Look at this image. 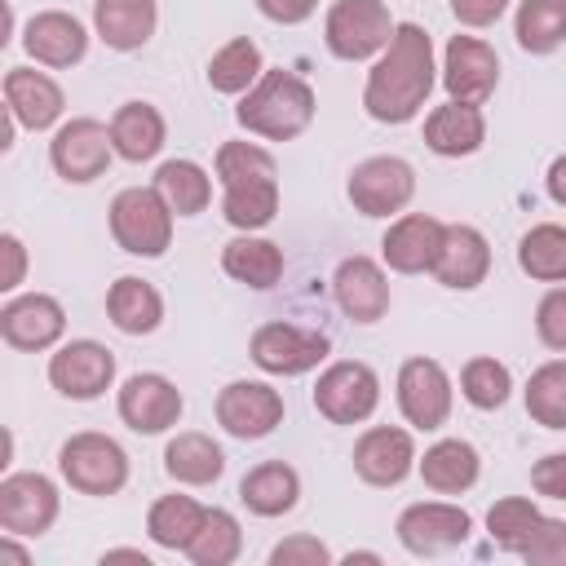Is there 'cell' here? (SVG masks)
<instances>
[{
  "instance_id": "1",
  "label": "cell",
  "mask_w": 566,
  "mask_h": 566,
  "mask_svg": "<svg viewBox=\"0 0 566 566\" xmlns=\"http://www.w3.org/2000/svg\"><path fill=\"white\" fill-rule=\"evenodd\" d=\"M433 93V44L424 27L398 22L380 62L367 71L363 106L380 124H407Z\"/></svg>"
},
{
  "instance_id": "2",
  "label": "cell",
  "mask_w": 566,
  "mask_h": 566,
  "mask_svg": "<svg viewBox=\"0 0 566 566\" xmlns=\"http://www.w3.org/2000/svg\"><path fill=\"white\" fill-rule=\"evenodd\" d=\"M239 124L270 142H292L314 119V88L296 71H265L239 102Z\"/></svg>"
},
{
  "instance_id": "3",
  "label": "cell",
  "mask_w": 566,
  "mask_h": 566,
  "mask_svg": "<svg viewBox=\"0 0 566 566\" xmlns=\"http://www.w3.org/2000/svg\"><path fill=\"white\" fill-rule=\"evenodd\" d=\"M172 217L155 186H128L111 199V234L133 256H159L172 243Z\"/></svg>"
},
{
  "instance_id": "4",
  "label": "cell",
  "mask_w": 566,
  "mask_h": 566,
  "mask_svg": "<svg viewBox=\"0 0 566 566\" xmlns=\"http://www.w3.org/2000/svg\"><path fill=\"white\" fill-rule=\"evenodd\" d=\"M57 469H62V478L80 495H115L128 482V455L106 433H75V438H66L62 451H57Z\"/></svg>"
},
{
  "instance_id": "5",
  "label": "cell",
  "mask_w": 566,
  "mask_h": 566,
  "mask_svg": "<svg viewBox=\"0 0 566 566\" xmlns=\"http://www.w3.org/2000/svg\"><path fill=\"white\" fill-rule=\"evenodd\" d=\"M394 35V18L385 0H336L323 22V40L340 62H363L380 53Z\"/></svg>"
},
{
  "instance_id": "6",
  "label": "cell",
  "mask_w": 566,
  "mask_h": 566,
  "mask_svg": "<svg viewBox=\"0 0 566 566\" xmlns=\"http://www.w3.org/2000/svg\"><path fill=\"white\" fill-rule=\"evenodd\" d=\"M416 195V172L398 155H371L349 172V203L363 217H389L402 212Z\"/></svg>"
},
{
  "instance_id": "7",
  "label": "cell",
  "mask_w": 566,
  "mask_h": 566,
  "mask_svg": "<svg viewBox=\"0 0 566 566\" xmlns=\"http://www.w3.org/2000/svg\"><path fill=\"white\" fill-rule=\"evenodd\" d=\"M380 402V380L367 363H332L314 385V407L332 424H363Z\"/></svg>"
},
{
  "instance_id": "8",
  "label": "cell",
  "mask_w": 566,
  "mask_h": 566,
  "mask_svg": "<svg viewBox=\"0 0 566 566\" xmlns=\"http://www.w3.org/2000/svg\"><path fill=\"white\" fill-rule=\"evenodd\" d=\"M252 363L270 376H301L327 358V336L296 323H261L252 332Z\"/></svg>"
},
{
  "instance_id": "9",
  "label": "cell",
  "mask_w": 566,
  "mask_h": 566,
  "mask_svg": "<svg viewBox=\"0 0 566 566\" xmlns=\"http://www.w3.org/2000/svg\"><path fill=\"white\" fill-rule=\"evenodd\" d=\"M283 420V398L265 380H230L217 394V424L243 442L274 433Z\"/></svg>"
},
{
  "instance_id": "10",
  "label": "cell",
  "mask_w": 566,
  "mask_h": 566,
  "mask_svg": "<svg viewBox=\"0 0 566 566\" xmlns=\"http://www.w3.org/2000/svg\"><path fill=\"white\" fill-rule=\"evenodd\" d=\"M115 380V354L97 340H66L53 358H49V385L62 398L88 402L97 394H106Z\"/></svg>"
},
{
  "instance_id": "11",
  "label": "cell",
  "mask_w": 566,
  "mask_h": 566,
  "mask_svg": "<svg viewBox=\"0 0 566 566\" xmlns=\"http://www.w3.org/2000/svg\"><path fill=\"white\" fill-rule=\"evenodd\" d=\"M111 150H115L111 128L97 124V119H71L49 142V159H53V172L62 181H93V177H102L106 164H111Z\"/></svg>"
},
{
  "instance_id": "12",
  "label": "cell",
  "mask_w": 566,
  "mask_h": 566,
  "mask_svg": "<svg viewBox=\"0 0 566 566\" xmlns=\"http://www.w3.org/2000/svg\"><path fill=\"white\" fill-rule=\"evenodd\" d=\"M442 84H447L451 102L482 106L495 93V84H500V57H495V49L482 44L478 35H451L447 62H442Z\"/></svg>"
},
{
  "instance_id": "13",
  "label": "cell",
  "mask_w": 566,
  "mask_h": 566,
  "mask_svg": "<svg viewBox=\"0 0 566 566\" xmlns=\"http://www.w3.org/2000/svg\"><path fill=\"white\" fill-rule=\"evenodd\" d=\"M398 407L416 429H442L451 416V376L433 358H407L398 371Z\"/></svg>"
},
{
  "instance_id": "14",
  "label": "cell",
  "mask_w": 566,
  "mask_h": 566,
  "mask_svg": "<svg viewBox=\"0 0 566 566\" xmlns=\"http://www.w3.org/2000/svg\"><path fill=\"white\" fill-rule=\"evenodd\" d=\"M469 526H473L469 513L460 504H442V500L411 504V509L398 513V539L416 557H433V553H447V548L464 544Z\"/></svg>"
},
{
  "instance_id": "15",
  "label": "cell",
  "mask_w": 566,
  "mask_h": 566,
  "mask_svg": "<svg viewBox=\"0 0 566 566\" xmlns=\"http://www.w3.org/2000/svg\"><path fill=\"white\" fill-rule=\"evenodd\" d=\"M119 420L137 433H164L181 416V389L159 371H137L119 389Z\"/></svg>"
},
{
  "instance_id": "16",
  "label": "cell",
  "mask_w": 566,
  "mask_h": 566,
  "mask_svg": "<svg viewBox=\"0 0 566 566\" xmlns=\"http://www.w3.org/2000/svg\"><path fill=\"white\" fill-rule=\"evenodd\" d=\"M57 517V486L44 473H9L0 482V526L9 535H44Z\"/></svg>"
},
{
  "instance_id": "17",
  "label": "cell",
  "mask_w": 566,
  "mask_h": 566,
  "mask_svg": "<svg viewBox=\"0 0 566 566\" xmlns=\"http://www.w3.org/2000/svg\"><path fill=\"white\" fill-rule=\"evenodd\" d=\"M416 469V442L407 429L376 424L354 442V473L371 486H398Z\"/></svg>"
},
{
  "instance_id": "18",
  "label": "cell",
  "mask_w": 566,
  "mask_h": 566,
  "mask_svg": "<svg viewBox=\"0 0 566 566\" xmlns=\"http://www.w3.org/2000/svg\"><path fill=\"white\" fill-rule=\"evenodd\" d=\"M66 332V314L53 296L44 292H27V296H13L4 310H0V336L13 345V349H49L57 336Z\"/></svg>"
},
{
  "instance_id": "19",
  "label": "cell",
  "mask_w": 566,
  "mask_h": 566,
  "mask_svg": "<svg viewBox=\"0 0 566 566\" xmlns=\"http://www.w3.org/2000/svg\"><path fill=\"white\" fill-rule=\"evenodd\" d=\"M442 221L429 217V212H407L398 217L389 230H385V265L398 270V274H420V270H433L438 261V248H442Z\"/></svg>"
},
{
  "instance_id": "20",
  "label": "cell",
  "mask_w": 566,
  "mask_h": 566,
  "mask_svg": "<svg viewBox=\"0 0 566 566\" xmlns=\"http://www.w3.org/2000/svg\"><path fill=\"white\" fill-rule=\"evenodd\" d=\"M332 292H336V305L345 310V318H354V323H376V318H385V310H389L385 270H380L371 256H345V261L336 265Z\"/></svg>"
},
{
  "instance_id": "21",
  "label": "cell",
  "mask_w": 566,
  "mask_h": 566,
  "mask_svg": "<svg viewBox=\"0 0 566 566\" xmlns=\"http://www.w3.org/2000/svg\"><path fill=\"white\" fill-rule=\"evenodd\" d=\"M491 270V248H486V234L473 230V226H447L442 230V248H438V261H433V279L442 287H455V292H469L486 279Z\"/></svg>"
},
{
  "instance_id": "22",
  "label": "cell",
  "mask_w": 566,
  "mask_h": 566,
  "mask_svg": "<svg viewBox=\"0 0 566 566\" xmlns=\"http://www.w3.org/2000/svg\"><path fill=\"white\" fill-rule=\"evenodd\" d=\"M22 44L44 66H75L88 53V31L80 27V18L62 13V9H49V13H35L27 22Z\"/></svg>"
},
{
  "instance_id": "23",
  "label": "cell",
  "mask_w": 566,
  "mask_h": 566,
  "mask_svg": "<svg viewBox=\"0 0 566 566\" xmlns=\"http://www.w3.org/2000/svg\"><path fill=\"white\" fill-rule=\"evenodd\" d=\"M4 106L18 115V124H27V128L40 133V128H49L62 115L66 97H62L57 80H49L44 71L9 66V75H4Z\"/></svg>"
},
{
  "instance_id": "24",
  "label": "cell",
  "mask_w": 566,
  "mask_h": 566,
  "mask_svg": "<svg viewBox=\"0 0 566 566\" xmlns=\"http://www.w3.org/2000/svg\"><path fill=\"white\" fill-rule=\"evenodd\" d=\"M239 500H243L256 517H283V513H292L296 500H301V478H296L292 464L265 460V464H256V469L243 473Z\"/></svg>"
},
{
  "instance_id": "25",
  "label": "cell",
  "mask_w": 566,
  "mask_h": 566,
  "mask_svg": "<svg viewBox=\"0 0 566 566\" xmlns=\"http://www.w3.org/2000/svg\"><path fill=\"white\" fill-rule=\"evenodd\" d=\"M486 137V124H482V111L478 106H464V102H447V106H433L429 119H424V142L433 155H447V159H460V155H473Z\"/></svg>"
},
{
  "instance_id": "26",
  "label": "cell",
  "mask_w": 566,
  "mask_h": 566,
  "mask_svg": "<svg viewBox=\"0 0 566 566\" xmlns=\"http://www.w3.org/2000/svg\"><path fill=\"white\" fill-rule=\"evenodd\" d=\"M155 0H97L93 4V27L106 40V49H142L155 35Z\"/></svg>"
},
{
  "instance_id": "27",
  "label": "cell",
  "mask_w": 566,
  "mask_h": 566,
  "mask_svg": "<svg viewBox=\"0 0 566 566\" xmlns=\"http://www.w3.org/2000/svg\"><path fill=\"white\" fill-rule=\"evenodd\" d=\"M478 469H482V460H478L473 442H464V438H442V442H433V447L424 451V460H420V478H424V486L438 491V495H460V491H469V486L478 482Z\"/></svg>"
},
{
  "instance_id": "28",
  "label": "cell",
  "mask_w": 566,
  "mask_h": 566,
  "mask_svg": "<svg viewBox=\"0 0 566 566\" xmlns=\"http://www.w3.org/2000/svg\"><path fill=\"white\" fill-rule=\"evenodd\" d=\"M111 142H115V155L128 164L155 159L164 146V115L150 102H124L111 119Z\"/></svg>"
},
{
  "instance_id": "29",
  "label": "cell",
  "mask_w": 566,
  "mask_h": 566,
  "mask_svg": "<svg viewBox=\"0 0 566 566\" xmlns=\"http://www.w3.org/2000/svg\"><path fill=\"white\" fill-rule=\"evenodd\" d=\"M106 314H111V323H115L119 332H128V336H146V332L159 327V318H164V301H159V292H155L146 279L124 274V279H115L111 292H106Z\"/></svg>"
},
{
  "instance_id": "30",
  "label": "cell",
  "mask_w": 566,
  "mask_h": 566,
  "mask_svg": "<svg viewBox=\"0 0 566 566\" xmlns=\"http://www.w3.org/2000/svg\"><path fill=\"white\" fill-rule=\"evenodd\" d=\"M164 469H168L172 482L208 486V482L221 478L226 455H221V447H217L208 433H177V438L164 447Z\"/></svg>"
},
{
  "instance_id": "31",
  "label": "cell",
  "mask_w": 566,
  "mask_h": 566,
  "mask_svg": "<svg viewBox=\"0 0 566 566\" xmlns=\"http://www.w3.org/2000/svg\"><path fill=\"white\" fill-rule=\"evenodd\" d=\"M221 270L248 287H274L283 279V252L279 243L270 239H256V234H243V239H230L226 252H221Z\"/></svg>"
},
{
  "instance_id": "32",
  "label": "cell",
  "mask_w": 566,
  "mask_h": 566,
  "mask_svg": "<svg viewBox=\"0 0 566 566\" xmlns=\"http://www.w3.org/2000/svg\"><path fill=\"white\" fill-rule=\"evenodd\" d=\"M203 513L208 509L199 500H190V495H159L150 504V513H146V531H150V539L159 548H181L186 553V544L203 526Z\"/></svg>"
},
{
  "instance_id": "33",
  "label": "cell",
  "mask_w": 566,
  "mask_h": 566,
  "mask_svg": "<svg viewBox=\"0 0 566 566\" xmlns=\"http://www.w3.org/2000/svg\"><path fill=\"white\" fill-rule=\"evenodd\" d=\"M155 190L164 195V203H168L177 217H195V212H203L208 199H212L208 172H203L199 164H190V159H168V164H159Z\"/></svg>"
},
{
  "instance_id": "34",
  "label": "cell",
  "mask_w": 566,
  "mask_h": 566,
  "mask_svg": "<svg viewBox=\"0 0 566 566\" xmlns=\"http://www.w3.org/2000/svg\"><path fill=\"white\" fill-rule=\"evenodd\" d=\"M221 212L234 230H261L274 221L279 212V177H265V181H239V186H221Z\"/></svg>"
},
{
  "instance_id": "35",
  "label": "cell",
  "mask_w": 566,
  "mask_h": 566,
  "mask_svg": "<svg viewBox=\"0 0 566 566\" xmlns=\"http://www.w3.org/2000/svg\"><path fill=\"white\" fill-rule=\"evenodd\" d=\"M517 265L539 283H562L566 279V226L557 221L531 226L517 243Z\"/></svg>"
},
{
  "instance_id": "36",
  "label": "cell",
  "mask_w": 566,
  "mask_h": 566,
  "mask_svg": "<svg viewBox=\"0 0 566 566\" xmlns=\"http://www.w3.org/2000/svg\"><path fill=\"white\" fill-rule=\"evenodd\" d=\"M513 31L526 53H553L566 40V0H522Z\"/></svg>"
},
{
  "instance_id": "37",
  "label": "cell",
  "mask_w": 566,
  "mask_h": 566,
  "mask_svg": "<svg viewBox=\"0 0 566 566\" xmlns=\"http://www.w3.org/2000/svg\"><path fill=\"white\" fill-rule=\"evenodd\" d=\"M261 75H265V66H261V49H256L248 35L230 40V44L217 49L212 62H208V84H212L217 93H248Z\"/></svg>"
},
{
  "instance_id": "38",
  "label": "cell",
  "mask_w": 566,
  "mask_h": 566,
  "mask_svg": "<svg viewBox=\"0 0 566 566\" xmlns=\"http://www.w3.org/2000/svg\"><path fill=\"white\" fill-rule=\"evenodd\" d=\"M239 548H243V531H239L234 513L208 509L199 535L186 544V557H190L195 566H230V562L239 557Z\"/></svg>"
},
{
  "instance_id": "39",
  "label": "cell",
  "mask_w": 566,
  "mask_h": 566,
  "mask_svg": "<svg viewBox=\"0 0 566 566\" xmlns=\"http://www.w3.org/2000/svg\"><path fill=\"white\" fill-rule=\"evenodd\" d=\"M526 411L544 429H566V358H553L526 380Z\"/></svg>"
},
{
  "instance_id": "40",
  "label": "cell",
  "mask_w": 566,
  "mask_h": 566,
  "mask_svg": "<svg viewBox=\"0 0 566 566\" xmlns=\"http://www.w3.org/2000/svg\"><path fill=\"white\" fill-rule=\"evenodd\" d=\"M539 517H544V513H539L531 500L509 495V500H495V504H491V513H486V531H491V539H495L500 548L522 553V544L531 539V531H535Z\"/></svg>"
},
{
  "instance_id": "41",
  "label": "cell",
  "mask_w": 566,
  "mask_h": 566,
  "mask_svg": "<svg viewBox=\"0 0 566 566\" xmlns=\"http://www.w3.org/2000/svg\"><path fill=\"white\" fill-rule=\"evenodd\" d=\"M265 177H279L274 168V155L256 142H226L217 150V181L221 186H239V181H265Z\"/></svg>"
},
{
  "instance_id": "42",
  "label": "cell",
  "mask_w": 566,
  "mask_h": 566,
  "mask_svg": "<svg viewBox=\"0 0 566 566\" xmlns=\"http://www.w3.org/2000/svg\"><path fill=\"white\" fill-rule=\"evenodd\" d=\"M509 389H513V376H509V367L495 363V358H469L464 371H460V394H464L473 407H482V411L504 407V402H509Z\"/></svg>"
},
{
  "instance_id": "43",
  "label": "cell",
  "mask_w": 566,
  "mask_h": 566,
  "mask_svg": "<svg viewBox=\"0 0 566 566\" xmlns=\"http://www.w3.org/2000/svg\"><path fill=\"white\" fill-rule=\"evenodd\" d=\"M522 557L531 566H566V522L557 517H539L531 539L522 544Z\"/></svg>"
},
{
  "instance_id": "44",
  "label": "cell",
  "mask_w": 566,
  "mask_h": 566,
  "mask_svg": "<svg viewBox=\"0 0 566 566\" xmlns=\"http://www.w3.org/2000/svg\"><path fill=\"white\" fill-rule=\"evenodd\" d=\"M535 332L548 349L566 354V287H553L539 305H535Z\"/></svg>"
},
{
  "instance_id": "45",
  "label": "cell",
  "mask_w": 566,
  "mask_h": 566,
  "mask_svg": "<svg viewBox=\"0 0 566 566\" xmlns=\"http://www.w3.org/2000/svg\"><path fill=\"white\" fill-rule=\"evenodd\" d=\"M327 562H332V553L314 535H292L270 548V566H327Z\"/></svg>"
},
{
  "instance_id": "46",
  "label": "cell",
  "mask_w": 566,
  "mask_h": 566,
  "mask_svg": "<svg viewBox=\"0 0 566 566\" xmlns=\"http://www.w3.org/2000/svg\"><path fill=\"white\" fill-rule=\"evenodd\" d=\"M531 486L548 500H566V451H553L544 460H535L531 469Z\"/></svg>"
},
{
  "instance_id": "47",
  "label": "cell",
  "mask_w": 566,
  "mask_h": 566,
  "mask_svg": "<svg viewBox=\"0 0 566 566\" xmlns=\"http://www.w3.org/2000/svg\"><path fill=\"white\" fill-rule=\"evenodd\" d=\"M504 9H509V0H451V13L464 27H491V22H500Z\"/></svg>"
},
{
  "instance_id": "48",
  "label": "cell",
  "mask_w": 566,
  "mask_h": 566,
  "mask_svg": "<svg viewBox=\"0 0 566 566\" xmlns=\"http://www.w3.org/2000/svg\"><path fill=\"white\" fill-rule=\"evenodd\" d=\"M256 9H261L270 22L296 27V22H305V18L318 9V0H256Z\"/></svg>"
},
{
  "instance_id": "49",
  "label": "cell",
  "mask_w": 566,
  "mask_h": 566,
  "mask_svg": "<svg viewBox=\"0 0 566 566\" xmlns=\"http://www.w3.org/2000/svg\"><path fill=\"white\" fill-rule=\"evenodd\" d=\"M0 252L9 256V270H4V283H0V287H4V292H13V287L22 283V270H27V252H22V239H18V234H4V239H0Z\"/></svg>"
},
{
  "instance_id": "50",
  "label": "cell",
  "mask_w": 566,
  "mask_h": 566,
  "mask_svg": "<svg viewBox=\"0 0 566 566\" xmlns=\"http://www.w3.org/2000/svg\"><path fill=\"white\" fill-rule=\"evenodd\" d=\"M548 195H553V203H562L566 208V155H557L553 164H548Z\"/></svg>"
},
{
  "instance_id": "51",
  "label": "cell",
  "mask_w": 566,
  "mask_h": 566,
  "mask_svg": "<svg viewBox=\"0 0 566 566\" xmlns=\"http://www.w3.org/2000/svg\"><path fill=\"white\" fill-rule=\"evenodd\" d=\"M102 562H137V566H150V557L142 548H111V553H102Z\"/></svg>"
},
{
  "instance_id": "52",
  "label": "cell",
  "mask_w": 566,
  "mask_h": 566,
  "mask_svg": "<svg viewBox=\"0 0 566 566\" xmlns=\"http://www.w3.org/2000/svg\"><path fill=\"white\" fill-rule=\"evenodd\" d=\"M0 562H13V566H27L31 557H27V548H18V544H13L9 535H4V539H0Z\"/></svg>"
}]
</instances>
